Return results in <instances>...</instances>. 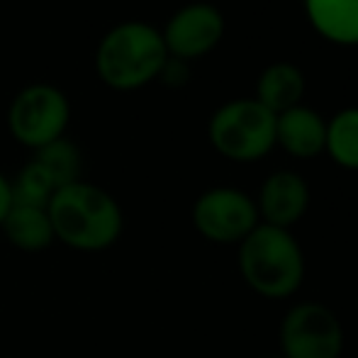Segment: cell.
Segmentation results:
<instances>
[{"mask_svg": "<svg viewBox=\"0 0 358 358\" xmlns=\"http://www.w3.org/2000/svg\"><path fill=\"white\" fill-rule=\"evenodd\" d=\"M268 358H283V356H280V354H278V356H268Z\"/></svg>", "mask_w": 358, "mask_h": 358, "instance_id": "cell-19", "label": "cell"}, {"mask_svg": "<svg viewBox=\"0 0 358 358\" xmlns=\"http://www.w3.org/2000/svg\"><path fill=\"white\" fill-rule=\"evenodd\" d=\"M71 103L52 83H29L15 93L8 108V129L17 144L37 151L66 137Z\"/></svg>", "mask_w": 358, "mask_h": 358, "instance_id": "cell-5", "label": "cell"}, {"mask_svg": "<svg viewBox=\"0 0 358 358\" xmlns=\"http://www.w3.org/2000/svg\"><path fill=\"white\" fill-rule=\"evenodd\" d=\"M169 52L161 29L127 20L103 34L95 49V73L113 90H137L159 78Z\"/></svg>", "mask_w": 358, "mask_h": 358, "instance_id": "cell-3", "label": "cell"}, {"mask_svg": "<svg viewBox=\"0 0 358 358\" xmlns=\"http://www.w3.org/2000/svg\"><path fill=\"white\" fill-rule=\"evenodd\" d=\"M208 137L220 156L236 164H251L275 146V115L256 98L231 100L215 110Z\"/></svg>", "mask_w": 358, "mask_h": 358, "instance_id": "cell-4", "label": "cell"}, {"mask_svg": "<svg viewBox=\"0 0 358 358\" xmlns=\"http://www.w3.org/2000/svg\"><path fill=\"white\" fill-rule=\"evenodd\" d=\"M275 144L295 159H315L324 151L327 122L312 108H290L275 115Z\"/></svg>", "mask_w": 358, "mask_h": 358, "instance_id": "cell-10", "label": "cell"}, {"mask_svg": "<svg viewBox=\"0 0 358 358\" xmlns=\"http://www.w3.org/2000/svg\"><path fill=\"white\" fill-rule=\"evenodd\" d=\"M302 93H305V76L295 64L287 62H278L264 69L256 83V100L273 115L297 108Z\"/></svg>", "mask_w": 358, "mask_h": 358, "instance_id": "cell-12", "label": "cell"}, {"mask_svg": "<svg viewBox=\"0 0 358 358\" xmlns=\"http://www.w3.org/2000/svg\"><path fill=\"white\" fill-rule=\"evenodd\" d=\"M10 246L27 254L44 251L57 241L54 227L47 208H29V205H13L8 217L0 224Z\"/></svg>", "mask_w": 358, "mask_h": 358, "instance_id": "cell-11", "label": "cell"}, {"mask_svg": "<svg viewBox=\"0 0 358 358\" xmlns=\"http://www.w3.org/2000/svg\"><path fill=\"white\" fill-rule=\"evenodd\" d=\"M324 151L336 166L358 171V108H346L327 122Z\"/></svg>", "mask_w": 358, "mask_h": 358, "instance_id": "cell-14", "label": "cell"}, {"mask_svg": "<svg viewBox=\"0 0 358 358\" xmlns=\"http://www.w3.org/2000/svg\"><path fill=\"white\" fill-rule=\"evenodd\" d=\"M256 210L264 224L292 229L310 210V185L295 171H275L261 185Z\"/></svg>", "mask_w": 358, "mask_h": 358, "instance_id": "cell-9", "label": "cell"}, {"mask_svg": "<svg viewBox=\"0 0 358 358\" xmlns=\"http://www.w3.org/2000/svg\"><path fill=\"white\" fill-rule=\"evenodd\" d=\"M32 159L47 171L49 178H52L54 185H57V190L69 183L80 180L83 156H80V149L71 142V139L62 137V139H57V142L42 146V149L34 151Z\"/></svg>", "mask_w": 358, "mask_h": 358, "instance_id": "cell-15", "label": "cell"}, {"mask_svg": "<svg viewBox=\"0 0 358 358\" xmlns=\"http://www.w3.org/2000/svg\"><path fill=\"white\" fill-rule=\"evenodd\" d=\"M47 213L57 241L83 254L110 249L124 231V213L117 200L83 178L59 188L49 200Z\"/></svg>", "mask_w": 358, "mask_h": 358, "instance_id": "cell-1", "label": "cell"}, {"mask_svg": "<svg viewBox=\"0 0 358 358\" xmlns=\"http://www.w3.org/2000/svg\"><path fill=\"white\" fill-rule=\"evenodd\" d=\"M344 346V324L322 302H297L278 324V349L283 358H341Z\"/></svg>", "mask_w": 358, "mask_h": 358, "instance_id": "cell-6", "label": "cell"}, {"mask_svg": "<svg viewBox=\"0 0 358 358\" xmlns=\"http://www.w3.org/2000/svg\"><path fill=\"white\" fill-rule=\"evenodd\" d=\"M236 268L251 292L278 302L300 292L307 275V261L290 229L261 222L236 246Z\"/></svg>", "mask_w": 358, "mask_h": 358, "instance_id": "cell-2", "label": "cell"}, {"mask_svg": "<svg viewBox=\"0 0 358 358\" xmlns=\"http://www.w3.org/2000/svg\"><path fill=\"white\" fill-rule=\"evenodd\" d=\"M356 310H358V295H356Z\"/></svg>", "mask_w": 358, "mask_h": 358, "instance_id": "cell-20", "label": "cell"}, {"mask_svg": "<svg viewBox=\"0 0 358 358\" xmlns=\"http://www.w3.org/2000/svg\"><path fill=\"white\" fill-rule=\"evenodd\" d=\"M10 208H13V188H10V178L0 171V224L8 217Z\"/></svg>", "mask_w": 358, "mask_h": 358, "instance_id": "cell-18", "label": "cell"}, {"mask_svg": "<svg viewBox=\"0 0 358 358\" xmlns=\"http://www.w3.org/2000/svg\"><path fill=\"white\" fill-rule=\"evenodd\" d=\"M10 188H13V205H29V208H47L52 195L57 193L54 180L34 159L20 169V173L10 180Z\"/></svg>", "mask_w": 358, "mask_h": 358, "instance_id": "cell-16", "label": "cell"}, {"mask_svg": "<svg viewBox=\"0 0 358 358\" xmlns=\"http://www.w3.org/2000/svg\"><path fill=\"white\" fill-rule=\"evenodd\" d=\"M169 57L193 62L210 54L224 37V17L210 3H190L176 10L161 29Z\"/></svg>", "mask_w": 358, "mask_h": 358, "instance_id": "cell-8", "label": "cell"}, {"mask_svg": "<svg viewBox=\"0 0 358 358\" xmlns=\"http://www.w3.org/2000/svg\"><path fill=\"white\" fill-rule=\"evenodd\" d=\"M307 15L324 39L358 44V0H305Z\"/></svg>", "mask_w": 358, "mask_h": 358, "instance_id": "cell-13", "label": "cell"}, {"mask_svg": "<svg viewBox=\"0 0 358 358\" xmlns=\"http://www.w3.org/2000/svg\"><path fill=\"white\" fill-rule=\"evenodd\" d=\"M159 78L164 80L166 85H183L188 80V62H180V59L169 57L161 69Z\"/></svg>", "mask_w": 358, "mask_h": 358, "instance_id": "cell-17", "label": "cell"}, {"mask_svg": "<svg viewBox=\"0 0 358 358\" xmlns=\"http://www.w3.org/2000/svg\"><path fill=\"white\" fill-rule=\"evenodd\" d=\"M193 227L205 241L239 246L261 224L256 200L239 188H210L198 195L190 210Z\"/></svg>", "mask_w": 358, "mask_h": 358, "instance_id": "cell-7", "label": "cell"}]
</instances>
